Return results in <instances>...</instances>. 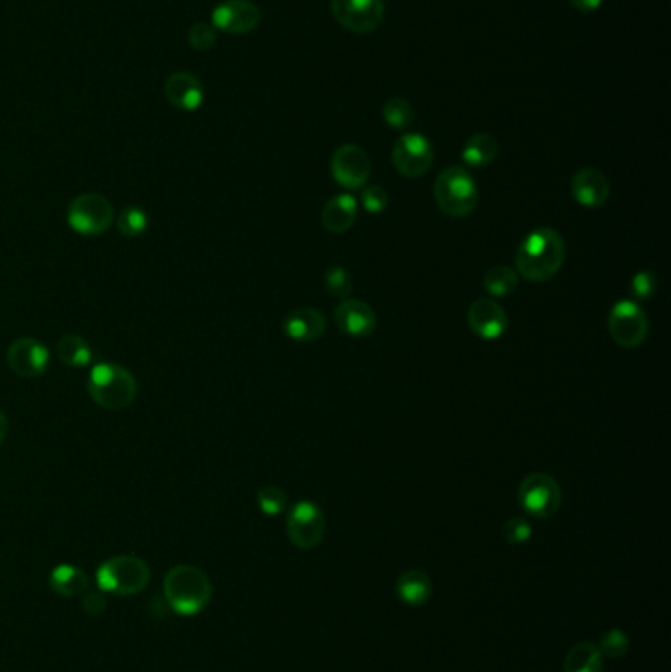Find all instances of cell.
Wrapping results in <instances>:
<instances>
[{
	"instance_id": "obj_1",
	"label": "cell",
	"mask_w": 671,
	"mask_h": 672,
	"mask_svg": "<svg viewBox=\"0 0 671 672\" xmlns=\"http://www.w3.org/2000/svg\"><path fill=\"white\" fill-rule=\"evenodd\" d=\"M565 262V240L553 228L530 232L516 254V274L524 280L544 283L553 280Z\"/></svg>"
},
{
	"instance_id": "obj_2",
	"label": "cell",
	"mask_w": 671,
	"mask_h": 672,
	"mask_svg": "<svg viewBox=\"0 0 671 672\" xmlns=\"http://www.w3.org/2000/svg\"><path fill=\"white\" fill-rule=\"evenodd\" d=\"M211 592L209 576L193 564H178L164 578L166 604L180 616L201 614L211 600Z\"/></svg>"
},
{
	"instance_id": "obj_3",
	"label": "cell",
	"mask_w": 671,
	"mask_h": 672,
	"mask_svg": "<svg viewBox=\"0 0 671 672\" xmlns=\"http://www.w3.org/2000/svg\"><path fill=\"white\" fill-rule=\"evenodd\" d=\"M87 392L99 407L121 411L136 399L138 384L136 378L121 364L97 362L89 372Z\"/></svg>"
},
{
	"instance_id": "obj_4",
	"label": "cell",
	"mask_w": 671,
	"mask_h": 672,
	"mask_svg": "<svg viewBox=\"0 0 671 672\" xmlns=\"http://www.w3.org/2000/svg\"><path fill=\"white\" fill-rule=\"evenodd\" d=\"M437 207L453 219L469 217L479 203V189L473 175L465 168L443 169L433 185Z\"/></svg>"
},
{
	"instance_id": "obj_5",
	"label": "cell",
	"mask_w": 671,
	"mask_h": 672,
	"mask_svg": "<svg viewBox=\"0 0 671 672\" xmlns=\"http://www.w3.org/2000/svg\"><path fill=\"white\" fill-rule=\"evenodd\" d=\"M150 566L134 555H117L105 560L97 570V584L117 596H136L150 584Z\"/></svg>"
},
{
	"instance_id": "obj_6",
	"label": "cell",
	"mask_w": 671,
	"mask_h": 672,
	"mask_svg": "<svg viewBox=\"0 0 671 672\" xmlns=\"http://www.w3.org/2000/svg\"><path fill=\"white\" fill-rule=\"evenodd\" d=\"M113 203L101 193H81L67 207V224L81 236H97L111 228Z\"/></svg>"
},
{
	"instance_id": "obj_7",
	"label": "cell",
	"mask_w": 671,
	"mask_h": 672,
	"mask_svg": "<svg viewBox=\"0 0 671 672\" xmlns=\"http://www.w3.org/2000/svg\"><path fill=\"white\" fill-rule=\"evenodd\" d=\"M561 500L563 496L559 484L544 472L528 474L518 488V502L522 509L536 519H548L555 515L561 507Z\"/></svg>"
},
{
	"instance_id": "obj_8",
	"label": "cell",
	"mask_w": 671,
	"mask_h": 672,
	"mask_svg": "<svg viewBox=\"0 0 671 672\" xmlns=\"http://www.w3.org/2000/svg\"><path fill=\"white\" fill-rule=\"evenodd\" d=\"M607 327L618 346L638 348L648 336V317L636 301L622 299L612 305Z\"/></svg>"
},
{
	"instance_id": "obj_9",
	"label": "cell",
	"mask_w": 671,
	"mask_h": 672,
	"mask_svg": "<svg viewBox=\"0 0 671 672\" xmlns=\"http://www.w3.org/2000/svg\"><path fill=\"white\" fill-rule=\"evenodd\" d=\"M286 527L292 545H296L302 551L315 549L323 541L327 529L321 507L309 500H302L290 509Z\"/></svg>"
},
{
	"instance_id": "obj_10",
	"label": "cell",
	"mask_w": 671,
	"mask_h": 672,
	"mask_svg": "<svg viewBox=\"0 0 671 672\" xmlns=\"http://www.w3.org/2000/svg\"><path fill=\"white\" fill-rule=\"evenodd\" d=\"M335 20L353 34H370L384 20V0H331Z\"/></svg>"
},
{
	"instance_id": "obj_11",
	"label": "cell",
	"mask_w": 671,
	"mask_h": 672,
	"mask_svg": "<svg viewBox=\"0 0 671 672\" xmlns=\"http://www.w3.org/2000/svg\"><path fill=\"white\" fill-rule=\"evenodd\" d=\"M392 162L400 175L418 179L426 175L433 164V146L424 134L408 132L396 140L392 148Z\"/></svg>"
},
{
	"instance_id": "obj_12",
	"label": "cell",
	"mask_w": 671,
	"mask_h": 672,
	"mask_svg": "<svg viewBox=\"0 0 671 672\" xmlns=\"http://www.w3.org/2000/svg\"><path fill=\"white\" fill-rule=\"evenodd\" d=\"M8 368L20 378H38L50 366V350L48 346L32 336H24L14 340L6 350Z\"/></svg>"
},
{
	"instance_id": "obj_13",
	"label": "cell",
	"mask_w": 671,
	"mask_h": 672,
	"mask_svg": "<svg viewBox=\"0 0 671 672\" xmlns=\"http://www.w3.org/2000/svg\"><path fill=\"white\" fill-rule=\"evenodd\" d=\"M260 8L252 0H225L213 8L211 26L219 32L244 36L258 28Z\"/></svg>"
},
{
	"instance_id": "obj_14",
	"label": "cell",
	"mask_w": 671,
	"mask_h": 672,
	"mask_svg": "<svg viewBox=\"0 0 671 672\" xmlns=\"http://www.w3.org/2000/svg\"><path fill=\"white\" fill-rule=\"evenodd\" d=\"M370 158L357 144L339 146L331 158L333 179L345 189H361L370 177Z\"/></svg>"
},
{
	"instance_id": "obj_15",
	"label": "cell",
	"mask_w": 671,
	"mask_h": 672,
	"mask_svg": "<svg viewBox=\"0 0 671 672\" xmlns=\"http://www.w3.org/2000/svg\"><path fill=\"white\" fill-rule=\"evenodd\" d=\"M471 331L483 340H496L508 329L506 311L492 299H477L467 311Z\"/></svg>"
},
{
	"instance_id": "obj_16",
	"label": "cell",
	"mask_w": 671,
	"mask_h": 672,
	"mask_svg": "<svg viewBox=\"0 0 671 672\" xmlns=\"http://www.w3.org/2000/svg\"><path fill=\"white\" fill-rule=\"evenodd\" d=\"M164 95L174 109L183 112L197 111L205 101L203 83L187 71H176L166 79Z\"/></svg>"
},
{
	"instance_id": "obj_17",
	"label": "cell",
	"mask_w": 671,
	"mask_h": 672,
	"mask_svg": "<svg viewBox=\"0 0 671 672\" xmlns=\"http://www.w3.org/2000/svg\"><path fill=\"white\" fill-rule=\"evenodd\" d=\"M571 195L579 205L587 209H599L609 199V179L599 169H579L571 179Z\"/></svg>"
},
{
	"instance_id": "obj_18",
	"label": "cell",
	"mask_w": 671,
	"mask_h": 672,
	"mask_svg": "<svg viewBox=\"0 0 671 672\" xmlns=\"http://www.w3.org/2000/svg\"><path fill=\"white\" fill-rule=\"evenodd\" d=\"M337 327L347 336L366 338L376 329V313L361 299H343L335 309Z\"/></svg>"
},
{
	"instance_id": "obj_19",
	"label": "cell",
	"mask_w": 671,
	"mask_h": 672,
	"mask_svg": "<svg viewBox=\"0 0 671 672\" xmlns=\"http://www.w3.org/2000/svg\"><path fill=\"white\" fill-rule=\"evenodd\" d=\"M357 215L359 201L351 193H339L325 203L321 211V224L333 234H343L355 224Z\"/></svg>"
},
{
	"instance_id": "obj_20",
	"label": "cell",
	"mask_w": 671,
	"mask_h": 672,
	"mask_svg": "<svg viewBox=\"0 0 671 672\" xmlns=\"http://www.w3.org/2000/svg\"><path fill=\"white\" fill-rule=\"evenodd\" d=\"M327 329L325 317L313 307H298L284 319V333L298 342L319 340Z\"/></svg>"
},
{
	"instance_id": "obj_21",
	"label": "cell",
	"mask_w": 671,
	"mask_h": 672,
	"mask_svg": "<svg viewBox=\"0 0 671 672\" xmlns=\"http://www.w3.org/2000/svg\"><path fill=\"white\" fill-rule=\"evenodd\" d=\"M50 588L63 598H77L83 596L89 590V578L87 574L73 566V564H60L50 572Z\"/></svg>"
},
{
	"instance_id": "obj_22",
	"label": "cell",
	"mask_w": 671,
	"mask_h": 672,
	"mask_svg": "<svg viewBox=\"0 0 671 672\" xmlns=\"http://www.w3.org/2000/svg\"><path fill=\"white\" fill-rule=\"evenodd\" d=\"M431 590V580L422 570H406L396 582L398 598L408 606H424L431 596Z\"/></svg>"
},
{
	"instance_id": "obj_23",
	"label": "cell",
	"mask_w": 671,
	"mask_h": 672,
	"mask_svg": "<svg viewBox=\"0 0 671 672\" xmlns=\"http://www.w3.org/2000/svg\"><path fill=\"white\" fill-rule=\"evenodd\" d=\"M461 156L471 168H487L498 156V140L488 132H477L465 142Z\"/></svg>"
},
{
	"instance_id": "obj_24",
	"label": "cell",
	"mask_w": 671,
	"mask_h": 672,
	"mask_svg": "<svg viewBox=\"0 0 671 672\" xmlns=\"http://www.w3.org/2000/svg\"><path fill=\"white\" fill-rule=\"evenodd\" d=\"M563 672H603V655L599 647L591 641L573 645L563 659Z\"/></svg>"
},
{
	"instance_id": "obj_25",
	"label": "cell",
	"mask_w": 671,
	"mask_h": 672,
	"mask_svg": "<svg viewBox=\"0 0 671 672\" xmlns=\"http://www.w3.org/2000/svg\"><path fill=\"white\" fill-rule=\"evenodd\" d=\"M58 358L67 368H87L93 362V350L89 342L79 335H63L58 340Z\"/></svg>"
},
{
	"instance_id": "obj_26",
	"label": "cell",
	"mask_w": 671,
	"mask_h": 672,
	"mask_svg": "<svg viewBox=\"0 0 671 672\" xmlns=\"http://www.w3.org/2000/svg\"><path fill=\"white\" fill-rule=\"evenodd\" d=\"M483 287L490 297H508L518 287V274L508 266H494L488 270Z\"/></svg>"
},
{
	"instance_id": "obj_27",
	"label": "cell",
	"mask_w": 671,
	"mask_h": 672,
	"mask_svg": "<svg viewBox=\"0 0 671 672\" xmlns=\"http://www.w3.org/2000/svg\"><path fill=\"white\" fill-rule=\"evenodd\" d=\"M382 118H384V122L390 128H394V130H406V128H410L414 124L416 112H414V107L406 99L392 97L382 107Z\"/></svg>"
},
{
	"instance_id": "obj_28",
	"label": "cell",
	"mask_w": 671,
	"mask_h": 672,
	"mask_svg": "<svg viewBox=\"0 0 671 672\" xmlns=\"http://www.w3.org/2000/svg\"><path fill=\"white\" fill-rule=\"evenodd\" d=\"M148 224H150L148 213L142 207H136V205L124 207L117 217L119 232L122 236H128V238H136V236L144 234L148 230Z\"/></svg>"
},
{
	"instance_id": "obj_29",
	"label": "cell",
	"mask_w": 671,
	"mask_h": 672,
	"mask_svg": "<svg viewBox=\"0 0 671 672\" xmlns=\"http://www.w3.org/2000/svg\"><path fill=\"white\" fill-rule=\"evenodd\" d=\"M323 283H325V289L329 291V295H333L337 299H349V295L353 291V278H351L349 270L343 268V266H335V268L327 270Z\"/></svg>"
},
{
	"instance_id": "obj_30",
	"label": "cell",
	"mask_w": 671,
	"mask_h": 672,
	"mask_svg": "<svg viewBox=\"0 0 671 672\" xmlns=\"http://www.w3.org/2000/svg\"><path fill=\"white\" fill-rule=\"evenodd\" d=\"M256 502L262 513L280 515L288 507V496L278 486H266L256 494Z\"/></svg>"
},
{
	"instance_id": "obj_31",
	"label": "cell",
	"mask_w": 671,
	"mask_h": 672,
	"mask_svg": "<svg viewBox=\"0 0 671 672\" xmlns=\"http://www.w3.org/2000/svg\"><path fill=\"white\" fill-rule=\"evenodd\" d=\"M187 44L197 52H207L217 44V30L207 22H197L187 32Z\"/></svg>"
},
{
	"instance_id": "obj_32",
	"label": "cell",
	"mask_w": 671,
	"mask_h": 672,
	"mask_svg": "<svg viewBox=\"0 0 671 672\" xmlns=\"http://www.w3.org/2000/svg\"><path fill=\"white\" fill-rule=\"evenodd\" d=\"M502 537L508 545H524L532 539V525L526 517H510L502 525Z\"/></svg>"
},
{
	"instance_id": "obj_33",
	"label": "cell",
	"mask_w": 671,
	"mask_h": 672,
	"mask_svg": "<svg viewBox=\"0 0 671 672\" xmlns=\"http://www.w3.org/2000/svg\"><path fill=\"white\" fill-rule=\"evenodd\" d=\"M599 651H601L603 657H609V659H622V657H626V653H628V635L622 633L620 629H610V631H607L603 635Z\"/></svg>"
},
{
	"instance_id": "obj_34",
	"label": "cell",
	"mask_w": 671,
	"mask_h": 672,
	"mask_svg": "<svg viewBox=\"0 0 671 672\" xmlns=\"http://www.w3.org/2000/svg\"><path fill=\"white\" fill-rule=\"evenodd\" d=\"M361 205L366 213L380 215L388 207V193L380 185H370L361 195Z\"/></svg>"
},
{
	"instance_id": "obj_35",
	"label": "cell",
	"mask_w": 671,
	"mask_h": 672,
	"mask_svg": "<svg viewBox=\"0 0 671 672\" xmlns=\"http://www.w3.org/2000/svg\"><path fill=\"white\" fill-rule=\"evenodd\" d=\"M630 289H632V295L640 301L644 299H650L656 291H658V278L654 272L650 270H642L638 272L634 278H632V283H630Z\"/></svg>"
},
{
	"instance_id": "obj_36",
	"label": "cell",
	"mask_w": 671,
	"mask_h": 672,
	"mask_svg": "<svg viewBox=\"0 0 671 672\" xmlns=\"http://www.w3.org/2000/svg\"><path fill=\"white\" fill-rule=\"evenodd\" d=\"M81 608L89 614V616H101L107 608V598L103 592H85L81 596Z\"/></svg>"
},
{
	"instance_id": "obj_37",
	"label": "cell",
	"mask_w": 671,
	"mask_h": 672,
	"mask_svg": "<svg viewBox=\"0 0 671 672\" xmlns=\"http://www.w3.org/2000/svg\"><path fill=\"white\" fill-rule=\"evenodd\" d=\"M571 2V6L575 8V10H579V12H583V14H593V12H597L599 8H601V4H603V0H569Z\"/></svg>"
},
{
	"instance_id": "obj_38",
	"label": "cell",
	"mask_w": 671,
	"mask_h": 672,
	"mask_svg": "<svg viewBox=\"0 0 671 672\" xmlns=\"http://www.w3.org/2000/svg\"><path fill=\"white\" fill-rule=\"evenodd\" d=\"M6 435H8V419H6L4 411H0V445L6 439Z\"/></svg>"
}]
</instances>
